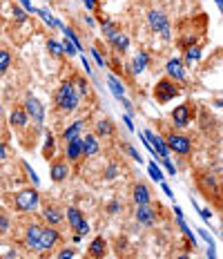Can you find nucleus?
Segmentation results:
<instances>
[{
  "mask_svg": "<svg viewBox=\"0 0 223 259\" xmlns=\"http://www.w3.org/2000/svg\"><path fill=\"white\" fill-rule=\"evenodd\" d=\"M125 150H127V152H129V156H132L134 161H139V163H143V156H141V154L137 152V150L132 148V145H125Z\"/></svg>",
  "mask_w": 223,
  "mask_h": 259,
  "instance_id": "nucleus-42",
  "label": "nucleus"
},
{
  "mask_svg": "<svg viewBox=\"0 0 223 259\" xmlns=\"http://www.w3.org/2000/svg\"><path fill=\"white\" fill-rule=\"evenodd\" d=\"M9 226H12V217L5 208H0V237H5L9 233Z\"/></svg>",
  "mask_w": 223,
  "mask_h": 259,
  "instance_id": "nucleus-30",
  "label": "nucleus"
},
{
  "mask_svg": "<svg viewBox=\"0 0 223 259\" xmlns=\"http://www.w3.org/2000/svg\"><path fill=\"white\" fill-rule=\"evenodd\" d=\"M63 235L56 230V226H45L40 228V235H38V250H54L58 244H61Z\"/></svg>",
  "mask_w": 223,
  "mask_h": 259,
  "instance_id": "nucleus-6",
  "label": "nucleus"
},
{
  "mask_svg": "<svg viewBox=\"0 0 223 259\" xmlns=\"http://www.w3.org/2000/svg\"><path fill=\"white\" fill-rule=\"evenodd\" d=\"M201 58V45L197 42V45H190L186 47V65H192V63H197Z\"/></svg>",
  "mask_w": 223,
  "mask_h": 259,
  "instance_id": "nucleus-28",
  "label": "nucleus"
},
{
  "mask_svg": "<svg viewBox=\"0 0 223 259\" xmlns=\"http://www.w3.org/2000/svg\"><path fill=\"white\" fill-rule=\"evenodd\" d=\"M61 45H63V52L67 54V56H74V54H78V50H76V45H74V42L67 38V36H65V40L61 42Z\"/></svg>",
  "mask_w": 223,
  "mask_h": 259,
  "instance_id": "nucleus-35",
  "label": "nucleus"
},
{
  "mask_svg": "<svg viewBox=\"0 0 223 259\" xmlns=\"http://www.w3.org/2000/svg\"><path fill=\"white\" fill-rule=\"evenodd\" d=\"M54 103H56V107L61 112H74L76 107H78L80 94L76 92L72 80H65V83H61V88H58L56 94H54Z\"/></svg>",
  "mask_w": 223,
  "mask_h": 259,
  "instance_id": "nucleus-1",
  "label": "nucleus"
},
{
  "mask_svg": "<svg viewBox=\"0 0 223 259\" xmlns=\"http://www.w3.org/2000/svg\"><path fill=\"white\" fill-rule=\"evenodd\" d=\"M163 192H165V194H167V197H172V199H174V194H172V190H170V188H167V186H165V183H163Z\"/></svg>",
  "mask_w": 223,
  "mask_h": 259,
  "instance_id": "nucleus-51",
  "label": "nucleus"
},
{
  "mask_svg": "<svg viewBox=\"0 0 223 259\" xmlns=\"http://www.w3.org/2000/svg\"><path fill=\"white\" fill-rule=\"evenodd\" d=\"M145 139H148V143L152 145V150H154V156H161V159H165V156L170 154L165 139L159 137V134H154L152 130H148V132H145Z\"/></svg>",
  "mask_w": 223,
  "mask_h": 259,
  "instance_id": "nucleus-13",
  "label": "nucleus"
},
{
  "mask_svg": "<svg viewBox=\"0 0 223 259\" xmlns=\"http://www.w3.org/2000/svg\"><path fill=\"white\" fill-rule=\"evenodd\" d=\"M201 217H203V221H210V219H212V212H210L208 208H205V210H201Z\"/></svg>",
  "mask_w": 223,
  "mask_h": 259,
  "instance_id": "nucleus-48",
  "label": "nucleus"
},
{
  "mask_svg": "<svg viewBox=\"0 0 223 259\" xmlns=\"http://www.w3.org/2000/svg\"><path fill=\"white\" fill-rule=\"evenodd\" d=\"M165 3H174V0H165Z\"/></svg>",
  "mask_w": 223,
  "mask_h": 259,
  "instance_id": "nucleus-54",
  "label": "nucleus"
},
{
  "mask_svg": "<svg viewBox=\"0 0 223 259\" xmlns=\"http://www.w3.org/2000/svg\"><path fill=\"white\" fill-rule=\"evenodd\" d=\"M65 159L69 163H76V161L83 159V137H76L65 143Z\"/></svg>",
  "mask_w": 223,
  "mask_h": 259,
  "instance_id": "nucleus-12",
  "label": "nucleus"
},
{
  "mask_svg": "<svg viewBox=\"0 0 223 259\" xmlns=\"http://www.w3.org/2000/svg\"><path fill=\"white\" fill-rule=\"evenodd\" d=\"M101 150V143H99V137L96 134H85L83 139V156H96Z\"/></svg>",
  "mask_w": 223,
  "mask_h": 259,
  "instance_id": "nucleus-22",
  "label": "nucleus"
},
{
  "mask_svg": "<svg viewBox=\"0 0 223 259\" xmlns=\"http://www.w3.org/2000/svg\"><path fill=\"white\" fill-rule=\"evenodd\" d=\"M107 42H110V47L116 54H125V52H127V47H129V38L125 34H121V31H116L114 36H110Z\"/></svg>",
  "mask_w": 223,
  "mask_h": 259,
  "instance_id": "nucleus-21",
  "label": "nucleus"
},
{
  "mask_svg": "<svg viewBox=\"0 0 223 259\" xmlns=\"http://www.w3.org/2000/svg\"><path fill=\"white\" fill-rule=\"evenodd\" d=\"M181 94V85L176 83V80H172V78H161L159 83L154 85V99H156V103H161V105H165V103H170L172 99H176V96Z\"/></svg>",
  "mask_w": 223,
  "mask_h": 259,
  "instance_id": "nucleus-3",
  "label": "nucleus"
},
{
  "mask_svg": "<svg viewBox=\"0 0 223 259\" xmlns=\"http://www.w3.org/2000/svg\"><path fill=\"white\" fill-rule=\"evenodd\" d=\"M148 25L152 31H156V34H161L165 40L172 38V29H170V18H167L163 12L159 9H150L148 12Z\"/></svg>",
  "mask_w": 223,
  "mask_h": 259,
  "instance_id": "nucleus-4",
  "label": "nucleus"
},
{
  "mask_svg": "<svg viewBox=\"0 0 223 259\" xmlns=\"http://www.w3.org/2000/svg\"><path fill=\"white\" fill-rule=\"evenodd\" d=\"M83 127H85V118H78L76 123H72V125H67V127H65L63 132H61V141H63V143H67V141H72V139L80 137Z\"/></svg>",
  "mask_w": 223,
  "mask_h": 259,
  "instance_id": "nucleus-19",
  "label": "nucleus"
},
{
  "mask_svg": "<svg viewBox=\"0 0 223 259\" xmlns=\"http://www.w3.org/2000/svg\"><path fill=\"white\" fill-rule=\"evenodd\" d=\"M123 210V203L116 201V199H112L110 203H107V214H118Z\"/></svg>",
  "mask_w": 223,
  "mask_h": 259,
  "instance_id": "nucleus-36",
  "label": "nucleus"
},
{
  "mask_svg": "<svg viewBox=\"0 0 223 259\" xmlns=\"http://www.w3.org/2000/svg\"><path fill=\"white\" fill-rule=\"evenodd\" d=\"M101 29H103V36H105V38H110V36H114L116 31H121V25L114 23V20L101 18Z\"/></svg>",
  "mask_w": 223,
  "mask_h": 259,
  "instance_id": "nucleus-26",
  "label": "nucleus"
},
{
  "mask_svg": "<svg viewBox=\"0 0 223 259\" xmlns=\"http://www.w3.org/2000/svg\"><path fill=\"white\" fill-rule=\"evenodd\" d=\"M25 112H27V116L31 118V121H36L38 125H42V121H45V107H42L40 103H38V99H34V96H27V101H25Z\"/></svg>",
  "mask_w": 223,
  "mask_h": 259,
  "instance_id": "nucleus-10",
  "label": "nucleus"
},
{
  "mask_svg": "<svg viewBox=\"0 0 223 259\" xmlns=\"http://www.w3.org/2000/svg\"><path fill=\"white\" fill-rule=\"evenodd\" d=\"M123 123L127 125V130H134V125H132V118H129V116H125V118H123Z\"/></svg>",
  "mask_w": 223,
  "mask_h": 259,
  "instance_id": "nucleus-49",
  "label": "nucleus"
},
{
  "mask_svg": "<svg viewBox=\"0 0 223 259\" xmlns=\"http://www.w3.org/2000/svg\"><path fill=\"white\" fill-rule=\"evenodd\" d=\"M76 235H78L80 239H83L85 235H90V224H87V221H83V224H80L78 228H76Z\"/></svg>",
  "mask_w": 223,
  "mask_h": 259,
  "instance_id": "nucleus-41",
  "label": "nucleus"
},
{
  "mask_svg": "<svg viewBox=\"0 0 223 259\" xmlns=\"http://www.w3.org/2000/svg\"><path fill=\"white\" fill-rule=\"evenodd\" d=\"M9 123H12L16 130H25L27 123H29V116H27L25 107H14L12 116H9Z\"/></svg>",
  "mask_w": 223,
  "mask_h": 259,
  "instance_id": "nucleus-23",
  "label": "nucleus"
},
{
  "mask_svg": "<svg viewBox=\"0 0 223 259\" xmlns=\"http://www.w3.org/2000/svg\"><path fill=\"white\" fill-rule=\"evenodd\" d=\"M92 56H94V61L99 63L101 67H105V65H107V61H105V58L101 56V50H99V47H92Z\"/></svg>",
  "mask_w": 223,
  "mask_h": 259,
  "instance_id": "nucleus-40",
  "label": "nucleus"
},
{
  "mask_svg": "<svg viewBox=\"0 0 223 259\" xmlns=\"http://www.w3.org/2000/svg\"><path fill=\"white\" fill-rule=\"evenodd\" d=\"M76 255H78V252H76V248H63V250L56 252L58 259H72V257H76Z\"/></svg>",
  "mask_w": 223,
  "mask_h": 259,
  "instance_id": "nucleus-37",
  "label": "nucleus"
},
{
  "mask_svg": "<svg viewBox=\"0 0 223 259\" xmlns=\"http://www.w3.org/2000/svg\"><path fill=\"white\" fill-rule=\"evenodd\" d=\"M83 5H85L87 9H90V12H94L96 5H99V0H83Z\"/></svg>",
  "mask_w": 223,
  "mask_h": 259,
  "instance_id": "nucleus-45",
  "label": "nucleus"
},
{
  "mask_svg": "<svg viewBox=\"0 0 223 259\" xmlns=\"http://www.w3.org/2000/svg\"><path fill=\"white\" fill-rule=\"evenodd\" d=\"M199 233H201V237H203V239H205V241H208V244L212 246V239H210V235L205 233V230H199Z\"/></svg>",
  "mask_w": 223,
  "mask_h": 259,
  "instance_id": "nucleus-50",
  "label": "nucleus"
},
{
  "mask_svg": "<svg viewBox=\"0 0 223 259\" xmlns=\"http://www.w3.org/2000/svg\"><path fill=\"white\" fill-rule=\"evenodd\" d=\"M74 88H76V92H78L80 96H85L87 92H90V85H87V80L83 76H76L74 78Z\"/></svg>",
  "mask_w": 223,
  "mask_h": 259,
  "instance_id": "nucleus-33",
  "label": "nucleus"
},
{
  "mask_svg": "<svg viewBox=\"0 0 223 259\" xmlns=\"http://www.w3.org/2000/svg\"><path fill=\"white\" fill-rule=\"evenodd\" d=\"M42 219L47 221V226H61L65 221V212L58 206H47L42 210Z\"/></svg>",
  "mask_w": 223,
  "mask_h": 259,
  "instance_id": "nucleus-17",
  "label": "nucleus"
},
{
  "mask_svg": "<svg viewBox=\"0 0 223 259\" xmlns=\"http://www.w3.org/2000/svg\"><path fill=\"white\" fill-rule=\"evenodd\" d=\"M94 134L96 137H112L114 134V123L110 121V118H101V121H96Z\"/></svg>",
  "mask_w": 223,
  "mask_h": 259,
  "instance_id": "nucleus-25",
  "label": "nucleus"
},
{
  "mask_svg": "<svg viewBox=\"0 0 223 259\" xmlns=\"http://www.w3.org/2000/svg\"><path fill=\"white\" fill-rule=\"evenodd\" d=\"M87 255H90L92 259H101L107 255V241L103 239V237H94L92 239V244L87 246Z\"/></svg>",
  "mask_w": 223,
  "mask_h": 259,
  "instance_id": "nucleus-16",
  "label": "nucleus"
},
{
  "mask_svg": "<svg viewBox=\"0 0 223 259\" xmlns=\"http://www.w3.org/2000/svg\"><path fill=\"white\" fill-rule=\"evenodd\" d=\"M148 172H150V177L154 181H163V172L156 168V163H150V168H148Z\"/></svg>",
  "mask_w": 223,
  "mask_h": 259,
  "instance_id": "nucleus-39",
  "label": "nucleus"
},
{
  "mask_svg": "<svg viewBox=\"0 0 223 259\" xmlns=\"http://www.w3.org/2000/svg\"><path fill=\"white\" fill-rule=\"evenodd\" d=\"M5 156H7V148H5V145H0V159H5Z\"/></svg>",
  "mask_w": 223,
  "mask_h": 259,
  "instance_id": "nucleus-52",
  "label": "nucleus"
},
{
  "mask_svg": "<svg viewBox=\"0 0 223 259\" xmlns=\"http://www.w3.org/2000/svg\"><path fill=\"white\" fill-rule=\"evenodd\" d=\"M38 235H40V226L38 224H29L25 228V246L29 250H38Z\"/></svg>",
  "mask_w": 223,
  "mask_h": 259,
  "instance_id": "nucleus-20",
  "label": "nucleus"
},
{
  "mask_svg": "<svg viewBox=\"0 0 223 259\" xmlns=\"http://www.w3.org/2000/svg\"><path fill=\"white\" fill-rule=\"evenodd\" d=\"M137 221L141 226H152L156 224V208H152L150 203H143V206H137Z\"/></svg>",
  "mask_w": 223,
  "mask_h": 259,
  "instance_id": "nucleus-14",
  "label": "nucleus"
},
{
  "mask_svg": "<svg viewBox=\"0 0 223 259\" xmlns=\"http://www.w3.org/2000/svg\"><path fill=\"white\" fill-rule=\"evenodd\" d=\"M161 163L165 165V170L170 172V175H176V168H174V165L170 163V159H167V156H165V159H161Z\"/></svg>",
  "mask_w": 223,
  "mask_h": 259,
  "instance_id": "nucleus-43",
  "label": "nucleus"
},
{
  "mask_svg": "<svg viewBox=\"0 0 223 259\" xmlns=\"http://www.w3.org/2000/svg\"><path fill=\"white\" fill-rule=\"evenodd\" d=\"M54 152H56V137H54L52 132L45 134V150H42V156L45 159H52Z\"/></svg>",
  "mask_w": 223,
  "mask_h": 259,
  "instance_id": "nucleus-27",
  "label": "nucleus"
},
{
  "mask_svg": "<svg viewBox=\"0 0 223 259\" xmlns=\"http://www.w3.org/2000/svg\"><path fill=\"white\" fill-rule=\"evenodd\" d=\"M50 177L52 181L56 183H63L69 179V161L67 159H54L52 165H50Z\"/></svg>",
  "mask_w": 223,
  "mask_h": 259,
  "instance_id": "nucleus-9",
  "label": "nucleus"
},
{
  "mask_svg": "<svg viewBox=\"0 0 223 259\" xmlns=\"http://www.w3.org/2000/svg\"><path fill=\"white\" fill-rule=\"evenodd\" d=\"M192 114H194V105L192 103H181L179 107L172 110V123L176 127H188L190 121H192Z\"/></svg>",
  "mask_w": 223,
  "mask_h": 259,
  "instance_id": "nucleus-8",
  "label": "nucleus"
},
{
  "mask_svg": "<svg viewBox=\"0 0 223 259\" xmlns=\"http://www.w3.org/2000/svg\"><path fill=\"white\" fill-rule=\"evenodd\" d=\"M148 65H150L148 54H145V52H139L137 56L132 58V63L127 65V72H129V74H143L145 69H148Z\"/></svg>",
  "mask_w": 223,
  "mask_h": 259,
  "instance_id": "nucleus-18",
  "label": "nucleus"
},
{
  "mask_svg": "<svg viewBox=\"0 0 223 259\" xmlns=\"http://www.w3.org/2000/svg\"><path fill=\"white\" fill-rule=\"evenodd\" d=\"M38 206H40V194H38V190L25 188V190L14 194V210H18V212H36Z\"/></svg>",
  "mask_w": 223,
  "mask_h": 259,
  "instance_id": "nucleus-2",
  "label": "nucleus"
},
{
  "mask_svg": "<svg viewBox=\"0 0 223 259\" xmlns=\"http://www.w3.org/2000/svg\"><path fill=\"white\" fill-rule=\"evenodd\" d=\"M38 14H40V16H42V18H45V23H47V25H50V27H52V29H56V27H58V23H56V18H54V16H50V14H47V12H45V9H38Z\"/></svg>",
  "mask_w": 223,
  "mask_h": 259,
  "instance_id": "nucleus-38",
  "label": "nucleus"
},
{
  "mask_svg": "<svg viewBox=\"0 0 223 259\" xmlns=\"http://www.w3.org/2000/svg\"><path fill=\"white\" fill-rule=\"evenodd\" d=\"M107 85L112 88V94L116 96V99H123V96H125V88H123V83H118L116 76H112V74H110V76H107Z\"/></svg>",
  "mask_w": 223,
  "mask_h": 259,
  "instance_id": "nucleus-29",
  "label": "nucleus"
},
{
  "mask_svg": "<svg viewBox=\"0 0 223 259\" xmlns=\"http://www.w3.org/2000/svg\"><path fill=\"white\" fill-rule=\"evenodd\" d=\"M118 101H121V103L125 105V110H127V114H134V107H132V103H129V101H125V96H123V99H118Z\"/></svg>",
  "mask_w": 223,
  "mask_h": 259,
  "instance_id": "nucleus-46",
  "label": "nucleus"
},
{
  "mask_svg": "<svg viewBox=\"0 0 223 259\" xmlns=\"http://www.w3.org/2000/svg\"><path fill=\"white\" fill-rule=\"evenodd\" d=\"M9 65H12V52H9V50H0V76H3V74L9 69Z\"/></svg>",
  "mask_w": 223,
  "mask_h": 259,
  "instance_id": "nucleus-31",
  "label": "nucleus"
},
{
  "mask_svg": "<svg viewBox=\"0 0 223 259\" xmlns=\"http://www.w3.org/2000/svg\"><path fill=\"white\" fill-rule=\"evenodd\" d=\"M47 50H50V52H52V54H54V56H56V58L65 56V52H63V45H61V42H56L54 38H50V40H47Z\"/></svg>",
  "mask_w": 223,
  "mask_h": 259,
  "instance_id": "nucleus-32",
  "label": "nucleus"
},
{
  "mask_svg": "<svg viewBox=\"0 0 223 259\" xmlns=\"http://www.w3.org/2000/svg\"><path fill=\"white\" fill-rule=\"evenodd\" d=\"M14 16H16V20H20V23L25 20V12L20 7H16V5H14Z\"/></svg>",
  "mask_w": 223,
  "mask_h": 259,
  "instance_id": "nucleus-44",
  "label": "nucleus"
},
{
  "mask_svg": "<svg viewBox=\"0 0 223 259\" xmlns=\"http://www.w3.org/2000/svg\"><path fill=\"white\" fill-rule=\"evenodd\" d=\"M165 74L167 78L176 80V83H186V65H183L181 58H170L165 63Z\"/></svg>",
  "mask_w": 223,
  "mask_h": 259,
  "instance_id": "nucleus-11",
  "label": "nucleus"
},
{
  "mask_svg": "<svg viewBox=\"0 0 223 259\" xmlns=\"http://www.w3.org/2000/svg\"><path fill=\"white\" fill-rule=\"evenodd\" d=\"M152 190L148 188V183H137V186L132 188V201L137 203V206H143V203H152Z\"/></svg>",
  "mask_w": 223,
  "mask_h": 259,
  "instance_id": "nucleus-15",
  "label": "nucleus"
},
{
  "mask_svg": "<svg viewBox=\"0 0 223 259\" xmlns=\"http://www.w3.org/2000/svg\"><path fill=\"white\" fill-rule=\"evenodd\" d=\"M216 7H219V9L223 7V0H216Z\"/></svg>",
  "mask_w": 223,
  "mask_h": 259,
  "instance_id": "nucleus-53",
  "label": "nucleus"
},
{
  "mask_svg": "<svg viewBox=\"0 0 223 259\" xmlns=\"http://www.w3.org/2000/svg\"><path fill=\"white\" fill-rule=\"evenodd\" d=\"M18 3H20V5H23V7L27 9V12H31V14H34V12H36V9H34V7H31V3H29V0H18Z\"/></svg>",
  "mask_w": 223,
  "mask_h": 259,
  "instance_id": "nucleus-47",
  "label": "nucleus"
},
{
  "mask_svg": "<svg viewBox=\"0 0 223 259\" xmlns=\"http://www.w3.org/2000/svg\"><path fill=\"white\" fill-rule=\"evenodd\" d=\"M118 177V165L116 163H110L105 168V175H103V179H107V181H114Z\"/></svg>",
  "mask_w": 223,
  "mask_h": 259,
  "instance_id": "nucleus-34",
  "label": "nucleus"
},
{
  "mask_svg": "<svg viewBox=\"0 0 223 259\" xmlns=\"http://www.w3.org/2000/svg\"><path fill=\"white\" fill-rule=\"evenodd\" d=\"M65 214H67V224H69V228H72V233H76V228L85 221V214L80 212L78 208H74V206H69L67 210H65Z\"/></svg>",
  "mask_w": 223,
  "mask_h": 259,
  "instance_id": "nucleus-24",
  "label": "nucleus"
},
{
  "mask_svg": "<svg viewBox=\"0 0 223 259\" xmlns=\"http://www.w3.org/2000/svg\"><path fill=\"white\" fill-rule=\"evenodd\" d=\"M165 143H167V150H172V152L179 154V156L192 154V139L186 137V134H174V132H170L165 137Z\"/></svg>",
  "mask_w": 223,
  "mask_h": 259,
  "instance_id": "nucleus-5",
  "label": "nucleus"
},
{
  "mask_svg": "<svg viewBox=\"0 0 223 259\" xmlns=\"http://www.w3.org/2000/svg\"><path fill=\"white\" fill-rule=\"evenodd\" d=\"M199 179H197V186H199V190L205 194V197H212V199H216L219 201V179L216 177H212L210 172H199Z\"/></svg>",
  "mask_w": 223,
  "mask_h": 259,
  "instance_id": "nucleus-7",
  "label": "nucleus"
}]
</instances>
